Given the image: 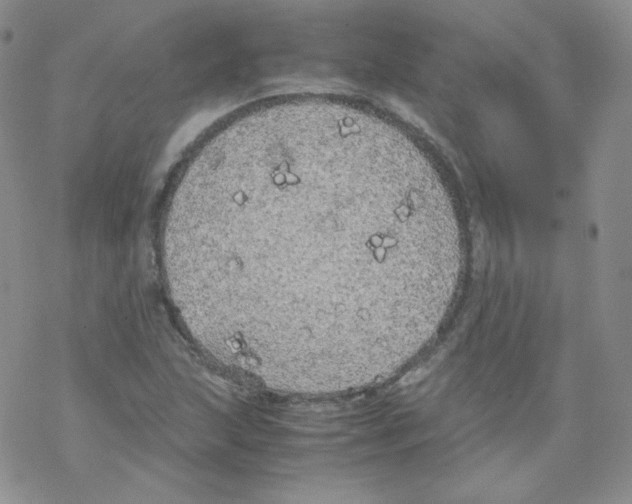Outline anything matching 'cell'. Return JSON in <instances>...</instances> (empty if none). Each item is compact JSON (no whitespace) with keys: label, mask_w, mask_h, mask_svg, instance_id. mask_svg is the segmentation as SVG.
Here are the masks:
<instances>
[{"label":"cell","mask_w":632,"mask_h":504,"mask_svg":"<svg viewBox=\"0 0 632 504\" xmlns=\"http://www.w3.org/2000/svg\"><path fill=\"white\" fill-rule=\"evenodd\" d=\"M449 195L397 126L303 98L237 119L182 175L161 236L181 316L245 371L352 366L390 348L463 260Z\"/></svg>","instance_id":"1"}]
</instances>
